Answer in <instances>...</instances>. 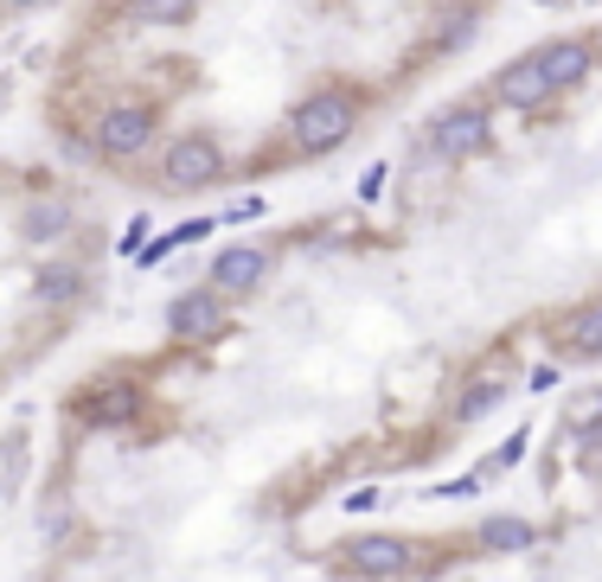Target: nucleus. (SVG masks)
Instances as JSON below:
<instances>
[{
	"label": "nucleus",
	"mask_w": 602,
	"mask_h": 582,
	"mask_svg": "<svg viewBox=\"0 0 602 582\" xmlns=\"http://www.w3.org/2000/svg\"><path fill=\"white\" fill-rule=\"evenodd\" d=\"M346 135H353V97H341V90H320V97H308L295 109V141L308 154L341 148Z\"/></svg>",
	"instance_id": "f257e3e1"
},
{
	"label": "nucleus",
	"mask_w": 602,
	"mask_h": 582,
	"mask_svg": "<svg viewBox=\"0 0 602 582\" xmlns=\"http://www.w3.org/2000/svg\"><path fill=\"white\" fill-rule=\"evenodd\" d=\"M225 167V154L211 135H180L174 148H167V186H211Z\"/></svg>",
	"instance_id": "f03ea898"
},
{
	"label": "nucleus",
	"mask_w": 602,
	"mask_h": 582,
	"mask_svg": "<svg viewBox=\"0 0 602 582\" xmlns=\"http://www.w3.org/2000/svg\"><path fill=\"white\" fill-rule=\"evenodd\" d=\"M346 563H353V576H404L411 570V544L404 537H353V551H346Z\"/></svg>",
	"instance_id": "7ed1b4c3"
},
{
	"label": "nucleus",
	"mask_w": 602,
	"mask_h": 582,
	"mask_svg": "<svg viewBox=\"0 0 602 582\" xmlns=\"http://www.w3.org/2000/svg\"><path fill=\"white\" fill-rule=\"evenodd\" d=\"M551 90H557V83H551V71H545V58H539V51L500 71V97H506V102H520V109H539V102H545Z\"/></svg>",
	"instance_id": "20e7f679"
},
{
	"label": "nucleus",
	"mask_w": 602,
	"mask_h": 582,
	"mask_svg": "<svg viewBox=\"0 0 602 582\" xmlns=\"http://www.w3.org/2000/svg\"><path fill=\"white\" fill-rule=\"evenodd\" d=\"M148 135H155V116L135 109V102H129V109H109L103 122H97V141H103L109 154H135Z\"/></svg>",
	"instance_id": "39448f33"
},
{
	"label": "nucleus",
	"mask_w": 602,
	"mask_h": 582,
	"mask_svg": "<svg viewBox=\"0 0 602 582\" xmlns=\"http://www.w3.org/2000/svg\"><path fill=\"white\" fill-rule=\"evenodd\" d=\"M436 148L443 154H481L487 148V116L481 109H448L436 122Z\"/></svg>",
	"instance_id": "423d86ee"
},
{
	"label": "nucleus",
	"mask_w": 602,
	"mask_h": 582,
	"mask_svg": "<svg viewBox=\"0 0 602 582\" xmlns=\"http://www.w3.org/2000/svg\"><path fill=\"white\" fill-rule=\"evenodd\" d=\"M167 327L180 333V339H199V333H218V327H225V314H218V302H211V295H186V302H174Z\"/></svg>",
	"instance_id": "0eeeda50"
},
{
	"label": "nucleus",
	"mask_w": 602,
	"mask_h": 582,
	"mask_svg": "<svg viewBox=\"0 0 602 582\" xmlns=\"http://www.w3.org/2000/svg\"><path fill=\"white\" fill-rule=\"evenodd\" d=\"M257 276H263V250H225L211 263V282H218V288H250Z\"/></svg>",
	"instance_id": "6e6552de"
},
{
	"label": "nucleus",
	"mask_w": 602,
	"mask_h": 582,
	"mask_svg": "<svg viewBox=\"0 0 602 582\" xmlns=\"http://www.w3.org/2000/svg\"><path fill=\"white\" fill-rule=\"evenodd\" d=\"M564 339H571L576 358H602V302L571 314V320H564Z\"/></svg>",
	"instance_id": "1a4fd4ad"
},
{
	"label": "nucleus",
	"mask_w": 602,
	"mask_h": 582,
	"mask_svg": "<svg viewBox=\"0 0 602 582\" xmlns=\"http://www.w3.org/2000/svg\"><path fill=\"white\" fill-rule=\"evenodd\" d=\"M539 58H545L551 83H583V71H590V51L583 46H545Z\"/></svg>",
	"instance_id": "9d476101"
},
{
	"label": "nucleus",
	"mask_w": 602,
	"mask_h": 582,
	"mask_svg": "<svg viewBox=\"0 0 602 582\" xmlns=\"http://www.w3.org/2000/svg\"><path fill=\"white\" fill-rule=\"evenodd\" d=\"M481 544H487V551H525V544H532V525H525V519H487V525H481Z\"/></svg>",
	"instance_id": "9b49d317"
},
{
	"label": "nucleus",
	"mask_w": 602,
	"mask_h": 582,
	"mask_svg": "<svg viewBox=\"0 0 602 582\" xmlns=\"http://www.w3.org/2000/svg\"><path fill=\"white\" fill-rule=\"evenodd\" d=\"M135 404H141V397L116 384L109 397H90V410H83V416H90V423H129V416H135Z\"/></svg>",
	"instance_id": "f8f14e48"
},
{
	"label": "nucleus",
	"mask_w": 602,
	"mask_h": 582,
	"mask_svg": "<svg viewBox=\"0 0 602 582\" xmlns=\"http://www.w3.org/2000/svg\"><path fill=\"white\" fill-rule=\"evenodd\" d=\"M494 404H500V384H494V378H481V384L468 391V397L455 404V423H474V416H487Z\"/></svg>",
	"instance_id": "ddd939ff"
},
{
	"label": "nucleus",
	"mask_w": 602,
	"mask_h": 582,
	"mask_svg": "<svg viewBox=\"0 0 602 582\" xmlns=\"http://www.w3.org/2000/svg\"><path fill=\"white\" fill-rule=\"evenodd\" d=\"M199 0H135V13L141 20H155V26H174V20H186Z\"/></svg>",
	"instance_id": "4468645a"
},
{
	"label": "nucleus",
	"mask_w": 602,
	"mask_h": 582,
	"mask_svg": "<svg viewBox=\"0 0 602 582\" xmlns=\"http://www.w3.org/2000/svg\"><path fill=\"white\" fill-rule=\"evenodd\" d=\"M46 295H52V302H78V269H71V263H52V269H46Z\"/></svg>",
	"instance_id": "2eb2a0df"
},
{
	"label": "nucleus",
	"mask_w": 602,
	"mask_h": 582,
	"mask_svg": "<svg viewBox=\"0 0 602 582\" xmlns=\"http://www.w3.org/2000/svg\"><path fill=\"white\" fill-rule=\"evenodd\" d=\"M65 218H71L65 205H39V211L27 218V230H32V237H58V230H65Z\"/></svg>",
	"instance_id": "dca6fc26"
},
{
	"label": "nucleus",
	"mask_w": 602,
	"mask_h": 582,
	"mask_svg": "<svg viewBox=\"0 0 602 582\" xmlns=\"http://www.w3.org/2000/svg\"><path fill=\"white\" fill-rule=\"evenodd\" d=\"M468 26H474V13H455V20L443 26V39H436V46H462V39H468Z\"/></svg>",
	"instance_id": "f3484780"
}]
</instances>
